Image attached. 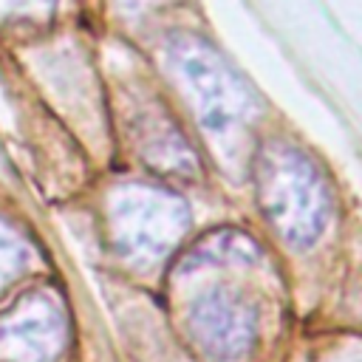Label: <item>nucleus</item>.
<instances>
[{"label": "nucleus", "mask_w": 362, "mask_h": 362, "mask_svg": "<svg viewBox=\"0 0 362 362\" xmlns=\"http://www.w3.org/2000/svg\"><path fill=\"white\" fill-rule=\"evenodd\" d=\"M257 204L274 232L294 249L314 246L331 218V189L322 170L300 147L272 139L255 158Z\"/></svg>", "instance_id": "f257e3e1"}, {"label": "nucleus", "mask_w": 362, "mask_h": 362, "mask_svg": "<svg viewBox=\"0 0 362 362\" xmlns=\"http://www.w3.org/2000/svg\"><path fill=\"white\" fill-rule=\"evenodd\" d=\"M133 144L147 167H153L161 175L173 178H198V156L192 144L184 139L178 124L158 107V105H141L133 113Z\"/></svg>", "instance_id": "423d86ee"}, {"label": "nucleus", "mask_w": 362, "mask_h": 362, "mask_svg": "<svg viewBox=\"0 0 362 362\" xmlns=\"http://www.w3.org/2000/svg\"><path fill=\"white\" fill-rule=\"evenodd\" d=\"M31 266L28 240L0 218V294H6Z\"/></svg>", "instance_id": "6e6552de"}, {"label": "nucleus", "mask_w": 362, "mask_h": 362, "mask_svg": "<svg viewBox=\"0 0 362 362\" xmlns=\"http://www.w3.org/2000/svg\"><path fill=\"white\" fill-rule=\"evenodd\" d=\"M189 229V209L170 187L122 181L107 195V232L113 249L133 263L167 257Z\"/></svg>", "instance_id": "7ed1b4c3"}, {"label": "nucleus", "mask_w": 362, "mask_h": 362, "mask_svg": "<svg viewBox=\"0 0 362 362\" xmlns=\"http://www.w3.org/2000/svg\"><path fill=\"white\" fill-rule=\"evenodd\" d=\"M187 334L206 362H249L260 339L257 305L232 286H212L192 300Z\"/></svg>", "instance_id": "20e7f679"}, {"label": "nucleus", "mask_w": 362, "mask_h": 362, "mask_svg": "<svg viewBox=\"0 0 362 362\" xmlns=\"http://www.w3.org/2000/svg\"><path fill=\"white\" fill-rule=\"evenodd\" d=\"M263 252L257 240L240 229H212L201 235L181 257L175 260V272L187 274L201 266H257Z\"/></svg>", "instance_id": "0eeeda50"}, {"label": "nucleus", "mask_w": 362, "mask_h": 362, "mask_svg": "<svg viewBox=\"0 0 362 362\" xmlns=\"http://www.w3.org/2000/svg\"><path fill=\"white\" fill-rule=\"evenodd\" d=\"M59 0H0V23H45Z\"/></svg>", "instance_id": "1a4fd4ad"}, {"label": "nucleus", "mask_w": 362, "mask_h": 362, "mask_svg": "<svg viewBox=\"0 0 362 362\" xmlns=\"http://www.w3.org/2000/svg\"><path fill=\"white\" fill-rule=\"evenodd\" d=\"M167 62L204 133L223 150L238 144L260 116V102L252 88L206 40L187 31L167 37Z\"/></svg>", "instance_id": "f03ea898"}, {"label": "nucleus", "mask_w": 362, "mask_h": 362, "mask_svg": "<svg viewBox=\"0 0 362 362\" xmlns=\"http://www.w3.org/2000/svg\"><path fill=\"white\" fill-rule=\"evenodd\" d=\"M68 345V317L59 300L34 288L0 314V362H57Z\"/></svg>", "instance_id": "39448f33"}]
</instances>
